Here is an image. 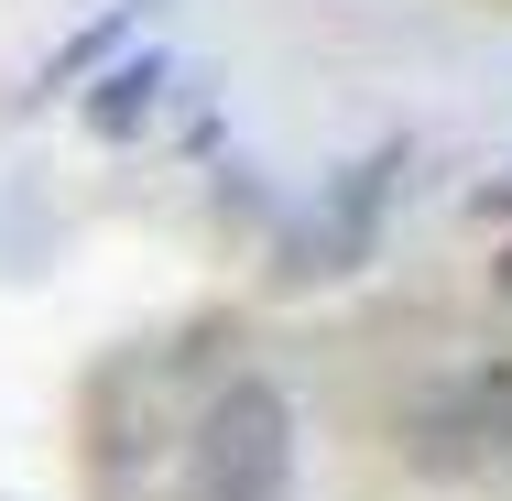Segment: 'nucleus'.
<instances>
[{
	"instance_id": "20e7f679",
	"label": "nucleus",
	"mask_w": 512,
	"mask_h": 501,
	"mask_svg": "<svg viewBox=\"0 0 512 501\" xmlns=\"http://www.w3.org/2000/svg\"><path fill=\"white\" fill-rule=\"evenodd\" d=\"M164 77H175V66H164L153 44H142V55H120L99 88H88V131H99V142H131V131L164 109Z\"/></svg>"
},
{
	"instance_id": "7ed1b4c3",
	"label": "nucleus",
	"mask_w": 512,
	"mask_h": 501,
	"mask_svg": "<svg viewBox=\"0 0 512 501\" xmlns=\"http://www.w3.org/2000/svg\"><path fill=\"white\" fill-rule=\"evenodd\" d=\"M393 164H404V153H371V164L338 186L327 229H306V240H295V273H349V262L371 251V207H382V186H393Z\"/></svg>"
},
{
	"instance_id": "0eeeda50",
	"label": "nucleus",
	"mask_w": 512,
	"mask_h": 501,
	"mask_svg": "<svg viewBox=\"0 0 512 501\" xmlns=\"http://www.w3.org/2000/svg\"><path fill=\"white\" fill-rule=\"evenodd\" d=\"M502 305H512V251H502Z\"/></svg>"
},
{
	"instance_id": "f257e3e1",
	"label": "nucleus",
	"mask_w": 512,
	"mask_h": 501,
	"mask_svg": "<svg viewBox=\"0 0 512 501\" xmlns=\"http://www.w3.org/2000/svg\"><path fill=\"white\" fill-rule=\"evenodd\" d=\"M295 469V414L273 382H229L197 425V501H284Z\"/></svg>"
},
{
	"instance_id": "423d86ee",
	"label": "nucleus",
	"mask_w": 512,
	"mask_h": 501,
	"mask_svg": "<svg viewBox=\"0 0 512 501\" xmlns=\"http://www.w3.org/2000/svg\"><path fill=\"white\" fill-rule=\"evenodd\" d=\"M480 207H491V218H512V175H491V197H480Z\"/></svg>"
},
{
	"instance_id": "39448f33",
	"label": "nucleus",
	"mask_w": 512,
	"mask_h": 501,
	"mask_svg": "<svg viewBox=\"0 0 512 501\" xmlns=\"http://www.w3.org/2000/svg\"><path fill=\"white\" fill-rule=\"evenodd\" d=\"M120 33H131V11H99L88 33H66V44L44 55V77H33V88H44V99H55V88H77V77H88L99 55H120Z\"/></svg>"
},
{
	"instance_id": "f03ea898",
	"label": "nucleus",
	"mask_w": 512,
	"mask_h": 501,
	"mask_svg": "<svg viewBox=\"0 0 512 501\" xmlns=\"http://www.w3.org/2000/svg\"><path fill=\"white\" fill-rule=\"evenodd\" d=\"M414 458H425V469L512 458V360H502V371H458L447 393L414 403Z\"/></svg>"
}]
</instances>
